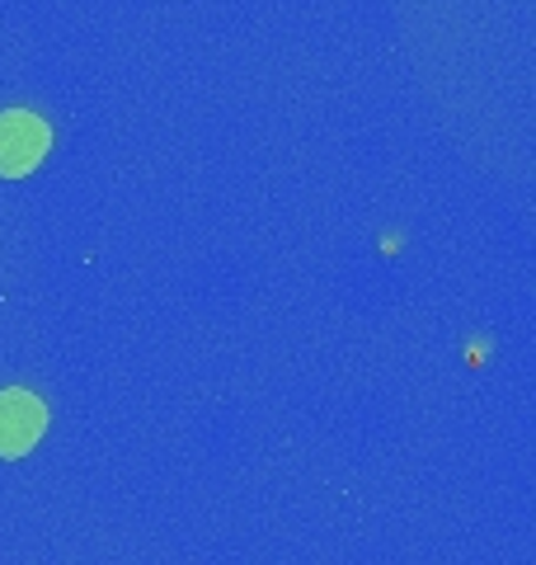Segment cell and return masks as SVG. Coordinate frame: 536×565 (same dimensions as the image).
Here are the masks:
<instances>
[{
	"label": "cell",
	"mask_w": 536,
	"mask_h": 565,
	"mask_svg": "<svg viewBox=\"0 0 536 565\" xmlns=\"http://www.w3.org/2000/svg\"><path fill=\"white\" fill-rule=\"evenodd\" d=\"M52 147V128L29 109L0 114V180H20V174L39 170Z\"/></svg>",
	"instance_id": "cell-1"
},
{
	"label": "cell",
	"mask_w": 536,
	"mask_h": 565,
	"mask_svg": "<svg viewBox=\"0 0 536 565\" xmlns=\"http://www.w3.org/2000/svg\"><path fill=\"white\" fill-rule=\"evenodd\" d=\"M47 434V405L33 392H0V457H24Z\"/></svg>",
	"instance_id": "cell-2"
}]
</instances>
